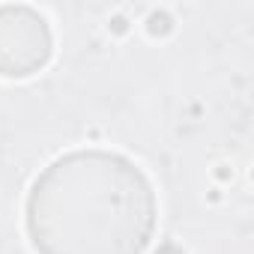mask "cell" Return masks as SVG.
Returning a JSON list of instances; mask_svg holds the SVG:
<instances>
[{
  "mask_svg": "<svg viewBox=\"0 0 254 254\" xmlns=\"http://www.w3.org/2000/svg\"><path fill=\"white\" fill-rule=\"evenodd\" d=\"M156 215L150 177L111 150L57 156L33 180L24 203L36 254H144Z\"/></svg>",
  "mask_w": 254,
  "mask_h": 254,
  "instance_id": "6da1fadb",
  "label": "cell"
},
{
  "mask_svg": "<svg viewBox=\"0 0 254 254\" xmlns=\"http://www.w3.org/2000/svg\"><path fill=\"white\" fill-rule=\"evenodd\" d=\"M54 36L33 6H0V78H30L51 60Z\"/></svg>",
  "mask_w": 254,
  "mask_h": 254,
  "instance_id": "7a4b0ae2",
  "label": "cell"
}]
</instances>
